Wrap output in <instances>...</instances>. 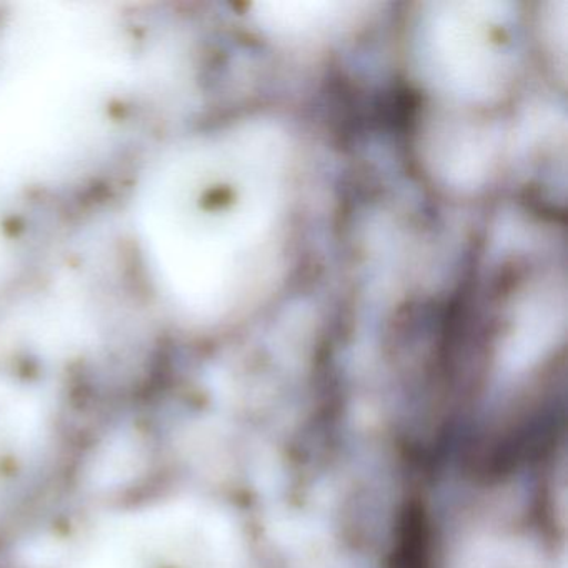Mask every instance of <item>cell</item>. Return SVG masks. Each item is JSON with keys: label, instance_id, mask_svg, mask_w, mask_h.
<instances>
[{"label": "cell", "instance_id": "1", "mask_svg": "<svg viewBox=\"0 0 568 568\" xmlns=\"http://www.w3.org/2000/svg\"><path fill=\"white\" fill-rule=\"evenodd\" d=\"M41 434V414L22 398L0 392V507L32 470Z\"/></svg>", "mask_w": 568, "mask_h": 568}]
</instances>
